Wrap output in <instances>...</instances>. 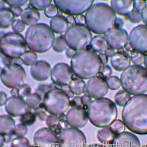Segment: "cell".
<instances>
[{"label":"cell","mask_w":147,"mask_h":147,"mask_svg":"<svg viewBox=\"0 0 147 147\" xmlns=\"http://www.w3.org/2000/svg\"><path fill=\"white\" fill-rule=\"evenodd\" d=\"M122 118L129 130L138 135H147V94L131 97L124 106Z\"/></svg>","instance_id":"1"},{"label":"cell","mask_w":147,"mask_h":147,"mask_svg":"<svg viewBox=\"0 0 147 147\" xmlns=\"http://www.w3.org/2000/svg\"><path fill=\"white\" fill-rule=\"evenodd\" d=\"M85 18L88 30L94 33L106 34L115 28L117 18L115 12L109 5L98 3L90 7Z\"/></svg>","instance_id":"2"},{"label":"cell","mask_w":147,"mask_h":147,"mask_svg":"<svg viewBox=\"0 0 147 147\" xmlns=\"http://www.w3.org/2000/svg\"><path fill=\"white\" fill-rule=\"evenodd\" d=\"M71 69L81 79H90L96 77L102 67L99 55L90 49H83L76 53L71 63Z\"/></svg>","instance_id":"3"},{"label":"cell","mask_w":147,"mask_h":147,"mask_svg":"<svg viewBox=\"0 0 147 147\" xmlns=\"http://www.w3.org/2000/svg\"><path fill=\"white\" fill-rule=\"evenodd\" d=\"M88 120L94 126H109L117 117V106L114 102L107 98L96 99L90 103L88 109Z\"/></svg>","instance_id":"4"},{"label":"cell","mask_w":147,"mask_h":147,"mask_svg":"<svg viewBox=\"0 0 147 147\" xmlns=\"http://www.w3.org/2000/svg\"><path fill=\"white\" fill-rule=\"evenodd\" d=\"M121 86L130 95L137 96L147 91V69L137 65L130 66L121 76Z\"/></svg>","instance_id":"5"},{"label":"cell","mask_w":147,"mask_h":147,"mask_svg":"<svg viewBox=\"0 0 147 147\" xmlns=\"http://www.w3.org/2000/svg\"><path fill=\"white\" fill-rule=\"evenodd\" d=\"M65 37L67 45L75 51L87 49L92 40L91 34L88 28L78 25L70 26Z\"/></svg>","instance_id":"6"},{"label":"cell","mask_w":147,"mask_h":147,"mask_svg":"<svg viewBox=\"0 0 147 147\" xmlns=\"http://www.w3.org/2000/svg\"><path fill=\"white\" fill-rule=\"evenodd\" d=\"M84 134L79 129L69 127L58 135V147H86Z\"/></svg>","instance_id":"7"},{"label":"cell","mask_w":147,"mask_h":147,"mask_svg":"<svg viewBox=\"0 0 147 147\" xmlns=\"http://www.w3.org/2000/svg\"><path fill=\"white\" fill-rule=\"evenodd\" d=\"M129 42L134 50L147 54V25H140L134 28L129 36Z\"/></svg>","instance_id":"8"},{"label":"cell","mask_w":147,"mask_h":147,"mask_svg":"<svg viewBox=\"0 0 147 147\" xmlns=\"http://www.w3.org/2000/svg\"><path fill=\"white\" fill-rule=\"evenodd\" d=\"M34 142L36 147H57L58 135L50 128H42L34 134Z\"/></svg>","instance_id":"9"},{"label":"cell","mask_w":147,"mask_h":147,"mask_svg":"<svg viewBox=\"0 0 147 147\" xmlns=\"http://www.w3.org/2000/svg\"><path fill=\"white\" fill-rule=\"evenodd\" d=\"M105 37L109 47L114 49H123L129 42L128 34L122 28L112 29L106 34Z\"/></svg>","instance_id":"10"},{"label":"cell","mask_w":147,"mask_h":147,"mask_svg":"<svg viewBox=\"0 0 147 147\" xmlns=\"http://www.w3.org/2000/svg\"><path fill=\"white\" fill-rule=\"evenodd\" d=\"M66 119L68 125L71 127L81 129L88 123V112L83 107H73L67 113Z\"/></svg>","instance_id":"11"},{"label":"cell","mask_w":147,"mask_h":147,"mask_svg":"<svg viewBox=\"0 0 147 147\" xmlns=\"http://www.w3.org/2000/svg\"><path fill=\"white\" fill-rule=\"evenodd\" d=\"M87 92L91 97L96 99L102 98L107 94L109 90L107 81L99 77H93L87 82Z\"/></svg>","instance_id":"12"},{"label":"cell","mask_w":147,"mask_h":147,"mask_svg":"<svg viewBox=\"0 0 147 147\" xmlns=\"http://www.w3.org/2000/svg\"><path fill=\"white\" fill-rule=\"evenodd\" d=\"M110 145V147H141L138 138L129 132H124L115 136Z\"/></svg>","instance_id":"13"},{"label":"cell","mask_w":147,"mask_h":147,"mask_svg":"<svg viewBox=\"0 0 147 147\" xmlns=\"http://www.w3.org/2000/svg\"><path fill=\"white\" fill-rule=\"evenodd\" d=\"M130 52L124 48L118 50L111 58V64L115 69L123 71L130 66L131 64Z\"/></svg>","instance_id":"14"},{"label":"cell","mask_w":147,"mask_h":147,"mask_svg":"<svg viewBox=\"0 0 147 147\" xmlns=\"http://www.w3.org/2000/svg\"><path fill=\"white\" fill-rule=\"evenodd\" d=\"M67 5L63 12L72 15H79L88 10L94 1H63Z\"/></svg>","instance_id":"15"},{"label":"cell","mask_w":147,"mask_h":147,"mask_svg":"<svg viewBox=\"0 0 147 147\" xmlns=\"http://www.w3.org/2000/svg\"><path fill=\"white\" fill-rule=\"evenodd\" d=\"M15 127V122L12 118L6 115L1 116V136L3 137L4 142L10 141Z\"/></svg>","instance_id":"16"},{"label":"cell","mask_w":147,"mask_h":147,"mask_svg":"<svg viewBox=\"0 0 147 147\" xmlns=\"http://www.w3.org/2000/svg\"><path fill=\"white\" fill-rule=\"evenodd\" d=\"M111 7L115 13L126 16L133 9V1H112Z\"/></svg>","instance_id":"17"},{"label":"cell","mask_w":147,"mask_h":147,"mask_svg":"<svg viewBox=\"0 0 147 147\" xmlns=\"http://www.w3.org/2000/svg\"><path fill=\"white\" fill-rule=\"evenodd\" d=\"M116 135L113 133L109 127H103L99 130L97 138L99 141L102 144H111Z\"/></svg>","instance_id":"18"},{"label":"cell","mask_w":147,"mask_h":147,"mask_svg":"<svg viewBox=\"0 0 147 147\" xmlns=\"http://www.w3.org/2000/svg\"><path fill=\"white\" fill-rule=\"evenodd\" d=\"M109 47L105 37L97 36L94 37L91 41V48L96 51H106Z\"/></svg>","instance_id":"19"},{"label":"cell","mask_w":147,"mask_h":147,"mask_svg":"<svg viewBox=\"0 0 147 147\" xmlns=\"http://www.w3.org/2000/svg\"><path fill=\"white\" fill-rule=\"evenodd\" d=\"M70 91L73 93L79 95L84 93L86 87L85 82L82 79L76 78L71 81L69 84Z\"/></svg>","instance_id":"20"},{"label":"cell","mask_w":147,"mask_h":147,"mask_svg":"<svg viewBox=\"0 0 147 147\" xmlns=\"http://www.w3.org/2000/svg\"><path fill=\"white\" fill-rule=\"evenodd\" d=\"M131 98L129 94L124 90L119 91L115 94V102L118 105L123 107L127 104Z\"/></svg>","instance_id":"21"},{"label":"cell","mask_w":147,"mask_h":147,"mask_svg":"<svg viewBox=\"0 0 147 147\" xmlns=\"http://www.w3.org/2000/svg\"><path fill=\"white\" fill-rule=\"evenodd\" d=\"M109 127L113 133L117 136L124 132L126 126L123 121L120 120H117L111 124Z\"/></svg>","instance_id":"22"},{"label":"cell","mask_w":147,"mask_h":147,"mask_svg":"<svg viewBox=\"0 0 147 147\" xmlns=\"http://www.w3.org/2000/svg\"><path fill=\"white\" fill-rule=\"evenodd\" d=\"M144 54L133 49L130 53V59L135 65L141 66L144 62Z\"/></svg>","instance_id":"23"},{"label":"cell","mask_w":147,"mask_h":147,"mask_svg":"<svg viewBox=\"0 0 147 147\" xmlns=\"http://www.w3.org/2000/svg\"><path fill=\"white\" fill-rule=\"evenodd\" d=\"M36 121V115L30 111H27L21 116L20 121L25 126L32 125Z\"/></svg>","instance_id":"24"},{"label":"cell","mask_w":147,"mask_h":147,"mask_svg":"<svg viewBox=\"0 0 147 147\" xmlns=\"http://www.w3.org/2000/svg\"><path fill=\"white\" fill-rule=\"evenodd\" d=\"M109 88L111 90H117L121 86V80L116 76H110L107 80Z\"/></svg>","instance_id":"25"},{"label":"cell","mask_w":147,"mask_h":147,"mask_svg":"<svg viewBox=\"0 0 147 147\" xmlns=\"http://www.w3.org/2000/svg\"><path fill=\"white\" fill-rule=\"evenodd\" d=\"M11 147H30V143L25 137H17L13 140Z\"/></svg>","instance_id":"26"},{"label":"cell","mask_w":147,"mask_h":147,"mask_svg":"<svg viewBox=\"0 0 147 147\" xmlns=\"http://www.w3.org/2000/svg\"><path fill=\"white\" fill-rule=\"evenodd\" d=\"M60 117H57L55 115H50L46 120L47 125L52 130H55L57 127L60 121Z\"/></svg>","instance_id":"27"},{"label":"cell","mask_w":147,"mask_h":147,"mask_svg":"<svg viewBox=\"0 0 147 147\" xmlns=\"http://www.w3.org/2000/svg\"><path fill=\"white\" fill-rule=\"evenodd\" d=\"M127 16L131 22H134L135 24L139 23L142 20L141 12L136 10L134 7H133L132 10Z\"/></svg>","instance_id":"28"},{"label":"cell","mask_w":147,"mask_h":147,"mask_svg":"<svg viewBox=\"0 0 147 147\" xmlns=\"http://www.w3.org/2000/svg\"><path fill=\"white\" fill-rule=\"evenodd\" d=\"M112 73V71L110 67L108 65H103L101 67L99 72L98 73L96 76L104 79L107 81L108 78L110 77Z\"/></svg>","instance_id":"29"},{"label":"cell","mask_w":147,"mask_h":147,"mask_svg":"<svg viewBox=\"0 0 147 147\" xmlns=\"http://www.w3.org/2000/svg\"><path fill=\"white\" fill-rule=\"evenodd\" d=\"M27 133V128L25 125L22 124H19L15 127L13 135H16L17 137H24Z\"/></svg>","instance_id":"30"},{"label":"cell","mask_w":147,"mask_h":147,"mask_svg":"<svg viewBox=\"0 0 147 147\" xmlns=\"http://www.w3.org/2000/svg\"><path fill=\"white\" fill-rule=\"evenodd\" d=\"M147 6V3L145 1H133V6L136 10L141 12L144 10Z\"/></svg>","instance_id":"31"},{"label":"cell","mask_w":147,"mask_h":147,"mask_svg":"<svg viewBox=\"0 0 147 147\" xmlns=\"http://www.w3.org/2000/svg\"><path fill=\"white\" fill-rule=\"evenodd\" d=\"M81 101L82 103L83 108L85 109H88V107L90 103L92 102V100L90 96L84 95L81 98Z\"/></svg>","instance_id":"32"},{"label":"cell","mask_w":147,"mask_h":147,"mask_svg":"<svg viewBox=\"0 0 147 147\" xmlns=\"http://www.w3.org/2000/svg\"><path fill=\"white\" fill-rule=\"evenodd\" d=\"M70 105L72 107H82V103L81 101V98L79 97H76L70 102Z\"/></svg>","instance_id":"33"},{"label":"cell","mask_w":147,"mask_h":147,"mask_svg":"<svg viewBox=\"0 0 147 147\" xmlns=\"http://www.w3.org/2000/svg\"><path fill=\"white\" fill-rule=\"evenodd\" d=\"M142 21L147 25V5L141 12Z\"/></svg>","instance_id":"34"},{"label":"cell","mask_w":147,"mask_h":147,"mask_svg":"<svg viewBox=\"0 0 147 147\" xmlns=\"http://www.w3.org/2000/svg\"><path fill=\"white\" fill-rule=\"evenodd\" d=\"M123 26V22L121 18H117L115 23V28H121Z\"/></svg>","instance_id":"35"},{"label":"cell","mask_w":147,"mask_h":147,"mask_svg":"<svg viewBox=\"0 0 147 147\" xmlns=\"http://www.w3.org/2000/svg\"><path fill=\"white\" fill-rule=\"evenodd\" d=\"M86 147H107L106 146H104L103 145L99 144H91L88 146H86Z\"/></svg>","instance_id":"36"},{"label":"cell","mask_w":147,"mask_h":147,"mask_svg":"<svg viewBox=\"0 0 147 147\" xmlns=\"http://www.w3.org/2000/svg\"><path fill=\"white\" fill-rule=\"evenodd\" d=\"M144 63L145 68L147 69V54L145 55V57L144 62Z\"/></svg>","instance_id":"37"},{"label":"cell","mask_w":147,"mask_h":147,"mask_svg":"<svg viewBox=\"0 0 147 147\" xmlns=\"http://www.w3.org/2000/svg\"><path fill=\"white\" fill-rule=\"evenodd\" d=\"M142 147H147V145H144V146H142Z\"/></svg>","instance_id":"38"}]
</instances>
